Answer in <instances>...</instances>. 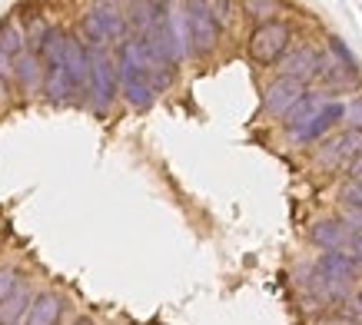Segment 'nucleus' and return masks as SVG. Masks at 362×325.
Masks as SVG:
<instances>
[{
    "label": "nucleus",
    "instance_id": "f257e3e1",
    "mask_svg": "<svg viewBox=\"0 0 362 325\" xmlns=\"http://www.w3.org/2000/svg\"><path fill=\"white\" fill-rule=\"evenodd\" d=\"M153 57L146 50L143 37H127L117 50V70H120V93L133 110H150L156 100V90L150 83Z\"/></svg>",
    "mask_w": 362,
    "mask_h": 325
},
{
    "label": "nucleus",
    "instance_id": "f03ea898",
    "mask_svg": "<svg viewBox=\"0 0 362 325\" xmlns=\"http://www.w3.org/2000/svg\"><path fill=\"white\" fill-rule=\"evenodd\" d=\"M90 103L97 110H107L120 90V70L117 57L107 54V47H90Z\"/></svg>",
    "mask_w": 362,
    "mask_h": 325
},
{
    "label": "nucleus",
    "instance_id": "7ed1b4c3",
    "mask_svg": "<svg viewBox=\"0 0 362 325\" xmlns=\"http://www.w3.org/2000/svg\"><path fill=\"white\" fill-rule=\"evenodd\" d=\"M289 40H293V30L286 20H269L259 23L256 30L250 33V57L256 64H279L286 54H289Z\"/></svg>",
    "mask_w": 362,
    "mask_h": 325
},
{
    "label": "nucleus",
    "instance_id": "20e7f679",
    "mask_svg": "<svg viewBox=\"0 0 362 325\" xmlns=\"http://www.w3.org/2000/svg\"><path fill=\"white\" fill-rule=\"evenodd\" d=\"M183 11H187V30H189V50L199 57H206L216 50L220 44V23L209 11V4H183Z\"/></svg>",
    "mask_w": 362,
    "mask_h": 325
},
{
    "label": "nucleus",
    "instance_id": "39448f33",
    "mask_svg": "<svg viewBox=\"0 0 362 325\" xmlns=\"http://www.w3.org/2000/svg\"><path fill=\"white\" fill-rule=\"evenodd\" d=\"M303 97H306V83L289 80V76H276V80H269L263 90V110L269 117L286 119V113L296 107Z\"/></svg>",
    "mask_w": 362,
    "mask_h": 325
},
{
    "label": "nucleus",
    "instance_id": "423d86ee",
    "mask_svg": "<svg viewBox=\"0 0 362 325\" xmlns=\"http://www.w3.org/2000/svg\"><path fill=\"white\" fill-rule=\"evenodd\" d=\"M339 119H346V103H339V100H329L326 107L319 110L313 119H306L299 130L289 133V140L299 143V146H306V143H322L326 136H329V130L339 123Z\"/></svg>",
    "mask_w": 362,
    "mask_h": 325
},
{
    "label": "nucleus",
    "instance_id": "0eeeda50",
    "mask_svg": "<svg viewBox=\"0 0 362 325\" xmlns=\"http://www.w3.org/2000/svg\"><path fill=\"white\" fill-rule=\"evenodd\" d=\"M309 239H313V246H319L322 252H349L352 246V232L349 226L342 223V219H319L309 226Z\"/></svg>",
    "mask_w": 362,
    "mask_h": 325
},
{
    "label": "nucleus",
    "instance_id": "6e6552de",
    "mask_svg": "<svg viewBox=\"0 0 362 325\" xmlns=\"http://www.w3.org/2000/svg\"><path fill=\"white\" fill-rule=\"evenodd\" d=\"M279 76H289V80H299V83H309L313 76H319V54L313 47H296L279 60Z\"/></svg>",
    "mask_w": 362,
    "mask_h": 325
},
{
    "label": "nucleus",
    "instance_id": "1a4fd4ad",
    "mask_svg": "<svg viewBox=\"0 0 362 325\" xmlns=\"http://www.w3.org/2000/svg\"><path fill=\"white\" fill-rule=\"evenodd\" d=\"M64 70L70 73V80H74L77 87H87L90 83V47H83V40L74 37V33H66Z\"/></svg>",
    "mask_w": 362,
    "mask_h": 325
},
{
    "label": "nucleus",
    "instance_id": "9d476101",
    "mask_svg": "<svg viewBox=\"0 0 362 325\" xmlns=\"http://www.w3.org/2000/svg\"><path fill=\"white\" fill-rule=\"evenodd\" d=\"M60 315H64V299L57 292H50V289H44V292L33 295V305L27 312V319H23V325H57Z\"/></svg>",
    "mask_w": 362,
    "mask_h": 325
},
{
    "label": "nucleus",
    "instance_id": "9b49d317",
    "mask_svg": "<svg viewBox=\"0 0 362 325\" xmlns=\"http://www.w3.org/2000/svg\"><path fill=\"white\" fill-rule=\"evenodd\" d=\"M316 269L322 272V276H329V279L352 285L356 276H359V262L352 259L349 252H322L316 259Z\"/></svg>",
    "mask_w": 362,
    "mask_h": 325
},
{
    "label": "nucleus",
    "instance_id": "f8f14e48",
    "mask_svg": "<svg viewBox=\"0 0 362 325\" xmlns=\"http://www.w3.org/2000/svg\"><path fill=\"white\" fill-rule=\"evenodd\" d=\"M13 76H17V83H21L23 93H33V90L44 87L47 80V70L40 66V54L30 50V54H21L13 60Z\"/></svg>",
    "mask_w": 362,
    "mask_h": 325
},
{
    "label": "nucleus",
    "instance_id": "ddd939ff",
    "mask_svg": "<svg viewBox=\"0 0 362 325\" xmlns=\"http://www.w3.org/2000/svg\"><path fill=\"white\" fill-rule=\"evenodd\" d=\"M306 289L316 295L319 302H346V299H349V289H352V285L329 279V276H322V272L313 266V272H309V279H306Z\"/></svg>",
    "mask_w": 362,
    "mask_h": 325
},
{
    "label": "nucleus",
    "instance_id": "4468645a",
    "mask_svg": "<svg viewBox=\"0 0 362 325\" xmlns=\"http://www.w3.org/2000/svg\"><path fill=\"white\" fill-rule=\"evenodd\" d=\"M93 11H97L100 23H103V33H107V40H127V30H130V23H127V7L123 4H93Z\"/></svg>",
    "mask_w": 362,
    "mask_h": 325
},
{
    "label": "nucleus",
    "instance_id": "2eb2a0df",
    "mask_svg": "<svg viewBox=\"0 0 362 325\" xmlns=\"http://www.w3.org/2000/svg\"><path fill=\"white\" fill-rule=\"evenodd\" d=\"M326 103H329V100H326V93H319V90H306V97H303L296 107L286 113V119H283V123H286V133L299 130V126H303L306 119L316 117V113L326 107Z\"/></svg>",
    "mask_w": 362,
    "mask_h": 325
},
{
    "label": "nucleus",
    "instance_id": "dca6fc26",
    "mask_svg": "<svg viewBox=\"0 0 362 325\" xmlns=\"http://www.w3.org/2000/svg\"><path fill=\"white\" fill-rule=\"evenodd\" d=\"M163 13V4H127V23L133 27V37H146L156 27Z\"/></svg>",
    "mask_w": 362,
    "mask_h": 325
},
{
    "label": "nucleus",
    "instance_id": "f3484780",
    "mask_svg": "<svg viewBox=\"0 0 362 325\" xmlns=\"http://www.w3.org/2000/svg\"><path fill=\"white\" fill-rule=\"evenodd\" d=\"M74 90H77V83L70 80V73H66L64 66H47L44 93L50 103H66V100L74 97Z\"/></svg>",
    "mask_w": 362,
    "mask_h": 325
},
{
    "label": "nucleus",
    "instance_id": "a211bd4d",
    "mask_svg": "<svg viewBox=\"0 0 362 325\" xmlns=\"http://www.w3.org/2000/svg\"><path fill=\"white\" fill-rule=\"evenodd\" d=\"M30 305H33L30 289H27V282H21V289H17V292L7 299V302L0 305V322H4V325H17L21 319H27Z\"/></svg>",
    "mask_w": 362,
    "mask_h": 325
},
{
    "label": "nucleus",
    "instance_id": "6ab92c4d",
    "mask_svg": "<svg viewBox=\"0 0 362 325\" xmlns=\"http://www.w3.org/2000/svg\"><path fill=\"white\" fill-rule=\"evenodd\" d=\"M313 162H316L319 170H336V166H342V162H346V153H342V133L326 136V140L319 143L316 153H313Z\"/></svg>",
    "mask_w": 362,
    "mask_h": 325
},
{
    "label": "nucleus",
    "instance_id": "aec40b11",
    "mask_svg": "<svg viewBox=\"0 0 362 325\" xmlns=\"http://www.w3.org/2000/svg\"><path fill=\"white\" fill-rule=\"evenodd\" d=\"M23 47H27V33H23L17 23H4V27H0V50L17 60L21 54H27Z\"/></svg>",
    "mask_w": 362,
    "mask_h": 325
},
{
    "label": "nucleus",
    "instance_id": "412c9836",
    "mask_svg": "<svg viewBox=\"0 0 362 325\" xmlns=\"http://www.w3.org/2000/svg\"><path fill=\"white\" fill-rule=\"evenodd\" d=\"M64 50H66V33L54 30L47 37V44L40 47V60H47V66H64Z\"/></svg>",
    "mask_w": 362,
    "mask_h": 325
},
{
    "label": "nucleus",
    "instance_id": "4be33fe9",
    "mask_svg": "<svg viewBox=\"0 0 362 325\" xmlns=\"http://www.w3.org/2000/svg\"><path fill=\"white\" fill-rule=\"evenodd\" d=\"M83 37L90 40V47H107V33H103V23H100L97 11H93V4H90L87 11H83Z\"/></svg>",
    "mask_w": 362,
    "mask_h": 325
},
{
    "label": "nucleus",
    "instance_id": "5701e85b",
    "mask_svg": "<svg viewBox=\"0 0 362 325\" xmlns=\"http://www.w3.org/2000/svg\"><path fill=\"white\" fill-rule=\"evenodd\" d=\"M21 272L13 269V266H0V305L7 302L17 289H21Z\"/></svg>",
    "mask_w": 362,
    "mask_h": 325
},
{
    "label": "nucleus",
    "instance_id": "b1692460",
    "mask_svg": "<svg viewBox=\"0 0 362 325\" xmlns=\"http://www.w3.org/2000/svg\"><path fill=\"white\" fill-rule=\"evenodd\" d=\"M243 11L250 13V17H256L259 23H269V20H276L273 13L279 11V4H273V0H246Z\"/></svg>",
    "mask_w": 362,
    "mask_h": 325
},
{
    "label": "nucleus",
    "instance_id": "393cba45",
    "mask_svg": "<svg viewBox=\"0 0 362 325\" xmlns=\"http://www.w3.org/2000/svg\"><path fill=\"white\" fill-rule=\"evenodd\" d=\"M54 33V27L44 20V17H30L27 20V40H33V47H37V54H40V47L47 44V37Z\"/></svg>",
    "mask_w": 362,
    "mask_h": 325
},
{
    "label": "nucleus",
    "instance_id": "a878e982",
    "mask_svg": "<svg viewBox=\"0 0 362 325\" xmlns=\"http://www.w3.org/2000/svg\"><path fill=\"white\" fill-rule=\"evenodd\" d=\"M339 199H342V206H349V209H362V183H356V179H346L339 189Z\"/></svg>",
    "mask_w": 362,
    "mask_h": 325
},
{
    "label": "nucleus",
    "instance_id": "bb28decb",
    "mask_svg": "<svg viewBox=\"0 0 362 325\" xmlns=\"http://www.w3.org/2000/svg\"><path fill=\"white\" fill-rule=\"evenodd\" d=\"M150 83H153L156 93H160V90H166L170 83H173V66H166V64H153V66H150Z\"/></svg>",
    "mask_w": 362,
    "mask_h": 325
},
{
    "label": "nucleus",
    "instance_id": "cd10ccee",
    "mask_svg": "<svg viewBox=\"0 0 362 325\" xmlns=\"http://www.w3.org/2000/svg\"><path fill=\"white\" fill-rule=\"evenodd\" d=\"M329 50H332V54H336V60H339V64L346 66V70H352V73L359 70V64H356V57L349 54V47L342 44L339 37H329Z\"/></svg>",
    "mask_w": 362,
    "mask_h": 325
},
{
    "label": "nucleus",
    "instance_id": "c85d7f7f",
    "mask_svg": "<svg viewBox=\"0 0 362 325\" xmlns=\"http://www.w3.org/2000/svg\"><path fill=\"white\" fill-rule=\"evenodd\" d=\"M349 130H356V133H362V97H356V100H349L346 103V119H342Z\"/></svg>",
    "mask_w": 362,
    "mask_h": 325
},
{
    "label": "nucleus",
    "instance_id": "c756f323",
    "mask_svg": "<svg viewBox=\"0 0 362 325\" xmlns=\"http://www.w3.org/2000/svg\"><path fill=\"white\" fill-rule=\"evenodd\" d=\"M342 223L349 226L352 236H362V209H349V206H342Z\"/></svg>",
    "mask_w": 362,
    "mask_h": 325
},
{
    "label": "nucleus",
    "instance_id": "7c9ffc66",
    "mask_svg": "<svg viewBox=\"0 0 362 325\" xmlns=\"http://www.w3.org/2000/svg\"><path fill=\"white\" fill-rule=\"evenodd\" d=\"M209 11H213V17H216V23H226V20H230L233 4H209Z\"/></svg>",
    "mask_w": 362,
    "mask_h": 325
},
{
    "label": "nucleus",
    "instance_id": "2f4dec72",
    "mask_svg": "<svg viewBox=\"0 0 362 325\" xmlns=\"http://www.w3.org/2000/svg\"><path fill=\"white\" fill-rule=\"evenodd\" d=\"M11 76H13V57L0 50V80H11Z\"/></svg>",
    "mask_w": 362,
    "mask_h": 325
},
{
    "label": "nucleus",
    "instance_id": "473e14b6",
    "mask_svg": "<svg viewBox=\"0 0 362 325\" xmlns=\"http://www.w3.org/2000/svg\"><path fill=\"white\" fill-rule=\"evenodd\" d=\"M349 179H356V183H362V153L356 156V160L349 162Z\"/></svg>",
    "mask_w": 362,
    "mask_h": 325
},
{
    "label": "nucleus",
    "instance_id": "72a5a7b5",
    "mask_svg": "<svg viewBox=\"0 0 362 325\" xmlns=\"http://www.w3.org/2000/svg\"><path fill=\"white\" fill-rule=\"evenodd\" d=\"M349 256H352V259H356V262H359V269H362V236H356V239H352Z\"/></svg>",
    "mask_w": 362,
    "mask_h": 325
},
{
    "label": "nucleus",
    "instance_id": "f704fd0d",
    "mask_svg": "<svg viewBox=\"0 0 362 325\" xmlns=\"http://www.w3.org/2000/svg\"><path fill=\"white\" fill-rule=\"evenodd\" d=\"M7 103V80H0V107Z\"/></svg>",
    "mask_w": 362,
    "mask_h": 325
},
{
    "label": "nucleus",
    "instance_id": "c9c22d12",
    "mask_svg": "<svg viewBox=\"0 0 362 325\" xmlns=\"http://www.w3.org/2000/svg\"><path fill=\"white\" fill-rule=\"evenodd\" d=\"M74 325H93V319H77Z\"/></svg>",
    "mask_w": 362,
    "mask_h": 325
},
{
    "label": "nucleus",
    "instance_id": "e433bc0d",
    "mask_svg": "<svg viewBox=\"0 0 362 325\" xmlns=\"http://www.w3.org/2000/svg\"><path fill=\"white\" fill-rule=\"evenodd\" d=\"M0 325H4V322H0Z\"/></svg>",
    "mask_w": 362,
    "mask_h": 325
}]
</instances>
